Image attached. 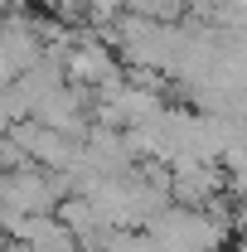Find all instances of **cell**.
<instances>
[{"label": "cell", "instance_id": "6da1fadb", "mask_svg": "<svg viewBox=\"0 0 247 252\" xmlns=\"http://www.w3.org/2000/svg\"><path fill=\"white\" fill-rule=\"evenodd\" d=\"M39 39H34V15L30 10H15V15H0V88L20 83L39 63Z\"/></svg>", "mask_w": 247, "mask_h": 252}, {"label": "cell", "instance_id": "7a4b0ae2", "mask_svg": "<svg viewBox=\"0 0 247 252\" xmlns=\"http://www.w3.org/2000/svg\"><path fill=\"white\" fill-rule=\"evenodd\" d=\"M223 185H228V175L214 160H180V165H170V204H180V209L214 204L223 194Z\"/></svg>", "mask_w": 247, "mask_h": 252}, {"label": "cell", "instance_id": "3957f363", "mask_svg": "<svg viewBox=\"0 0 247 252\" xmlns=\"http://www.w3.org/2000/svg\"><path fill=\"white\" fill-rule=\"evenodd\" d=\"M54 20H63V25H78L83 15H88V0H39Z\"/></svg>", "mask_w": 247, "mask_h": 252}, {"label": "cell", "instance_id": "277c9868", "mask_svg": "<svg viewBox=\"0 0 247 252\" xmlns=\"http://www.w3.org/2000/svg\"><path fill=\"white\" fill-rule=\"evenodd\" d=\"M15 10H25V0H0V15H15Z\"/></svg>", "mask_w": 247, "mask_h": 252}]
</instances>
